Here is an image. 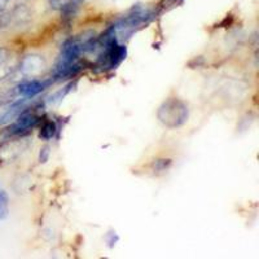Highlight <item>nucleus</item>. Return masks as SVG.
I'll list each match as a JSON object with an SVG mask.
<instances>
[{"label":"nucleus","mask_w":259,"mask_h":259,"mask_svg":"<svg viewBox=\"0 0 259 259\" xmlns=\"http://www.w3.org/2000/svg\"><path fill=\"white\" fill-rule=\"evenodd\" d=\"M150 16H152V12L149 9L136 7L130 15L118 21L117 24L113 26V29H114V31H119V30H122V31H133L140 25L147 24L148 21L150 20Z\"/></svg>","instance_id":"obj_2"},{"label":"nucleus","mask_w":259,"mask_h":259,"mask_svg":"<svg viewBox=\"0 0 259 259\" xmlns=\"http://www.w3.org/2000/svg\"><path fill=\"white\" fill-rule=\"evenodd\" d=\"M48 83L40 82V80H27V82L21 83L17 87L18 94L25 97H34L38 94H40L46 89Z\"/></svg>","instance_id":"obj_4"},{"label":"nucleus","mask_w":259,"mask_h":259,"mask_svg":"<svg viewBox=\"0 0 259 259\" xmlns=\"http://www.w3.org/2000/svg\"><path fill=\"white\" fill-rule=\"evenodd\" d=\"M50 2L53 7H59L61 4V0H50Z\"/></svg>","instance_id":"obj_10"},{"label":"nucleus","mask_w":259,"mask_h":259,"mask_svg":"<svg viewBox=\"0 0 259 259\" xmlns=\"http://www.w3.org/2000/svg\"><path fill=\"white\" fill-rule=\"evenodd\" d=\"M48 158V148H45L40 153V162H46Z\"/></svg>","instance_id":"obj_8"},{"label":"nucleus","mask_w":259,"mask_h":259,"mask_svg":"<svg viewBox=\"0 0 259 259\" xmlns=\"http://www.w3.org/2000/svg\"><path fill=\"white\" fill-rule=\"evenodd\" d=\"M9 212V198L4 191H0V221L8 217Z\"/></svg>","instance_id":"obj_6"},{"label":"nucleus","mask_w":259,"mask_h":259,"mask_svg":"<svg viewBox=\"0 0 259 259\" xmlns=\"http://www.w3.org/2000/svg\"><path fill=\"white\" fill-rule=\"evenodd\" d=\"M55 133H56V126H55V123L47 122V123H45V126L41 127L40 138L43 139V140H50L51 138H53Z\"/></svg>","instance_id":"obj_7"},{"label":"nucleus","mask_w":259,"mask_h":259,"mask_svg":"<svg viewBox=\"0 0 259 259\" xmlns=\"http://www.w3.org/2000/svg\"><path fill=\"white\" fill-rule=\"evenodd\" d=\"M80 51H82V46L77 40L70 39V40L65 41V45L62 46L61 56H60V61L57 64L56 69L68 68V66H71V65L75 64Z\"/></svg>","instance_id":"obj_3"},{"label":"nucleus","mask_w":259,"mask_h":259,"mask_svg":"<svg viewBox=\"0 0 259 259\" xmlns=\"http://www.w3.org/2000/svg\"><path fill=\"white\" fill-rule=\"evenodd\" d=\"M158 119L168 128H177L184 124L188 118V108L179 99H168L159 106Z\"/></svg>","instance_id":"obj_1"},{"label":"nucleus","mask_w":259,"mask_h":259,"mask_svg":"<svg viewBox=\"0 0 259 259\" xmlns=\"http://www.w3.org/2000/svg\"><path fill=\"white\" fill-rule=\"evenodd\" d=\"M36 122H38V118L34 117V115L31 114L21 115V117L17 119V122L9 127V133L15 134V135H17V134H21V133H25V131H27L29 128H32V127L35 126Z\"/></svg>","instance_id":"obj_5"},{"label":"nucleus","mask_w":259,"mask_h":259,"mask_svg":"<svg viewBox=\"0 0 259 259\" xmlns=\"http://www.w3.org/2000/svg\"><path fill=\"white\" fill-rule=\"evenodd\" d=\"M8 2H9V0H0V9L3 8V7L6 6V4L8 3Z\"/></svg>","instance_id":"obj_11"},{"label":"nucleus","mask_w":259,"mask_h":259,"mask_svg":"<svg viewBox=\"0 0 259 259\" xmlns=\"http://www.w3.org/2000/svg\"><path fill=\"white\" fill-rule=\"evenodd\" d=\"M4 61H6V52L3 50H0V66L3 65Z\"/></svg>","instance_id":"obj_9"}]
</instances>
